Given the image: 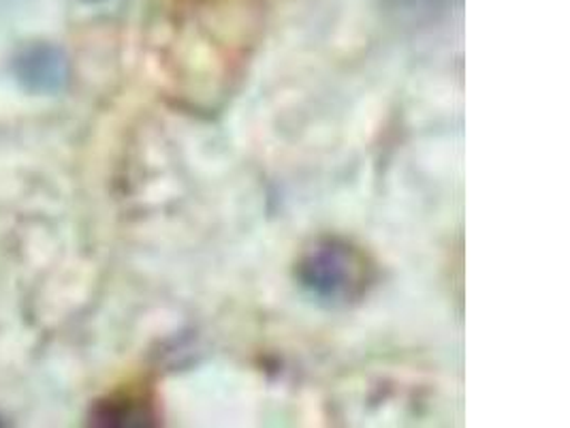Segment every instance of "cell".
<instances>
[{"label": "cell", "instance_id": "obj_1", "mask_svg": "<svg viewBox=\"0 0 570 428\" xmlns=\"http://www.w3.org/2000/svg\"><path fill=\"white\" fill-rule=\"evenodd\" d=\"M297 274L312 295L334 304L362 298L372 283L367 257L353 244L336 239L311 246L299 260Z\"/></svg>", "mask_w": 570, "mask_h": 428}, {"label": "cell", "instance_id": "obj_2", "mask_svg": "<svg viewBox=\"0 0 570 428\" xmlns=\"http://www.w3.org/2000/svg\"><path fill=\"white\" fill-rule=\"evenodd\" d=\"M16 74L32 93H58L69 78L67 56L53 46H32L16 58Z\"/></svg>", "mask_w": 570, "mask_h": 428}, {"label": "cell", "instance_id": "obj_3", "mask_svg": "<svg viewBox=\"0 0 570 428\" xmlns=\"http://www.w3.org/2000/svg\"><path fill=\"white\" fill-rule=\"evenodd\" d=\"M150 418V411L141 407V402L118 401L101 402L95 422L105 427H127V425H146Z\"/></svg>", "mask_w": 570, "mask_h": 428}, {"label": "cell", "instance_id": "obj_4", "mask_svg": "<svg viewBox=\"0 0 570 428\" xmlns=\"http://www.w3.org/2000/svg\"><path fill=\"white\" fill-rule=\"evenodd\" d=\"M86 2H104V0H86Z\"/></svg>", "mask_w": 570, "mask_h": 428}]
</instances>
